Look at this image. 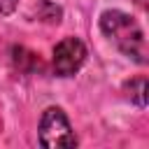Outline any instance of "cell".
<instances>
[{
    "mask_svg": "<svg viewBox=\"0 0 149 149\" xmlns=\"http://www.w3.org/2000/svg\"><path fill=\"white\" fill-rule=\"evenodd\" d=\"M100 30L109 37V42L116 44L121 54L137 63H147V44H144V33L140 23L119 9H107L100 16Z\"/></svg>",
    "mask_w": 149,
    "mask_h": 149,
    "instance_id": "obj_1",
    "label": "cell"
},
{
    "mask_svg": "<svg viewBox=\"0 0 149 149\" xmlns=\"http://www.w3.org/2000/svg\"><path fill=\"white\" fill-rule=\"evenodd\" d=\"M40 144L47 149L74 147L77 137L70 128V121L61 107H47L40 119Z\"/></svg>",
    "mask_w": 149,
    "mask_h": 149,
    "instance_id": "obj_2",
    "label": "cell"
},
{
    "mask_svg": "<svg viewBox=\"0 0 149 149\" xmlns=\"http://www.w3.org/2000/svg\"><path fill=\"white\" fill-rule=\"evenodd\" d=\"M86 61V47L77 37H65L54 49V72L58 77L74 74Z\"/></svg>",
    "mask_w": 149,
    "mask_h": 149,
    "instance_id": "obj_3",
    "label": "cell"
},
{
    "mask_svg": "<svg viewBox=\"0 0 149 149\" xmlns=\"http://www.w3.org/2000/svg\"><path fill=\"white\" fill-rule=\"evenodd\" d=\"M126 88H128V95H130V100H133L135 105H140V107L147 105V79H144V77L130 79Z\"/></svg>",
    "mask_w": 149,
    "mask_h": 149,
    "instance_id": "obj_4",
    "label": "cell"
},
{
    "mask_svg": "<svg viewBox=\"0 0 149 149\" xmlns=\"http://www.w3.org/2000/svg\"><path fill=\"white\" fill-rule=\"evenodd\" d=\"M61 7H56V5H51V2H40V9H37V16L42 19V21H47V23H58L61 21Z\"/></svg>",
    "mask_w": 149,
    "mask_h": 149,
    "instance_id": "obj_5",
    "label": "cell"
},
{
    "mask_svg": "<svg viewBox=\"0 0 149 149\" xmlns=\"http://www.w3.org/2000/svg\"><path fill=\"white\" fill-rule=\"evenodd\" d=\"M16 7V0H0V14H12Z\"/></svg>",
    "mask_w": 149,
    "mask_h": 149,
    "instance_id": "obj_6",
    "label": "cell"
}]
</instances>
